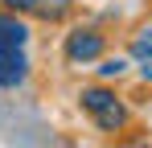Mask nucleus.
Wrapping results in <instances>:
<instances>
[{"label":"nucleus","mask_w":152,"mask_h":148,"mask_svg":"<svg viewBox=\"0 0 152 148\" xmlns=\"http://www.w3.org/2000/svg\"><path fill=\"white\" fill-rule=\"evenodd\" d=\"M33 74L29 62V25L21 12L0 8V91H21Z\"/></svg>","instance_id":"1"},{"label":"nucleus","mask_w":152,"mask_h":148,"mask_svg":"<svg viewBox=\"0 0 152 148\" xmlns=\"http://www.w3.org/2000/svg\"><path fill=\"white\" fill-rule=\"evenodd\" d=\"M78 103H82V111L91 115V123L99 127V132H124L127 123H132V111H127V103L111 86H82L78 91Z\"/></svg>","instance_id":"2"},{"label":"nucleus","mask_w":152,"mask_h":148,"mask_svg":"<svg viewBox=\"0 0 152 148\" xmlns=\"http://www.w3.org/2000/svg\"><path fill=\"white\" fill-rule=\"evenodd\" d=\"M103 53H107V33L99 25H74L66 33V41H62V58L70 66H91V62H99Z\"/></svg>","instance_id":"3"},{"label":"nucleus","mask_w":152,"mask_h":148,"mask_svg":"<svg viewBox=\"0 0 152 148\" xmlns=\"http://www.w3.org/2000/svg\"><path fill=\"white\" fill-rule=\"evenodd\" d=\"M70 8H74V0H41V4H37V12H33V17H41V21H66V12H70Z\"/></svg>","instance_id":"4"},{"label":"nucleus","mask_w":152,"mask_h":148,"mask_svg":"<svg viewBox=\"0 0 152 148\" xmlns=\"http://www.w3.org/2000/svg\"><path fill=\"white\" fill-rule=\"evenodd\" d=\"M127 58H132V62H148V58H152V29H140V33L132 37Z\"/></svg>","instance_id":"5"},{"label":"nucleus","mask_w":152,"mask_h":148,"mask_svg":"<svg viewBox=\"0 0 152 148\" xmlns=\"http://www.w3.org/2000/svg\"><path fill=\"white\" fill-rule=\"evenodd\" d=\"M127 74V58H99V78H124Z\"/></svg>","instance_id":"6"},{"label":"nucleus","mask_w":152,"mask_h":148,"mask_svg":"<svg viewBox=\"0 0 152 148\" xmlns=\"http://www.w3.org/2000/svg\"><path fill=\"white\" fill-rule=\"evenodd\" d=\"M37 4H41V0H0V8H12V12H21V17H25V12H37Z\"/></svg>","instance_id":"7"},{"label":"nucleus","mask_w":152,"mask_h":148,"mask_svg":"<svg viewBox=\"0 0 152 148\" xmlns=\"http://www.w3.org/2000/svg\"><path fill=\"white\" fill-rule=\"evenodd\" d=\"M140 74H144V82H152V58H148V62H140Z\"/></svg>","instance_id":"8"}]
</instances>
